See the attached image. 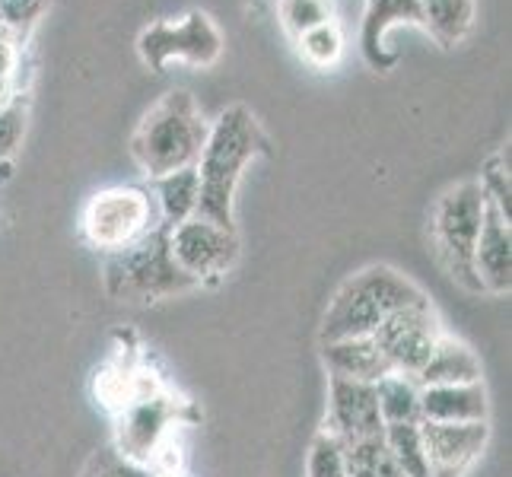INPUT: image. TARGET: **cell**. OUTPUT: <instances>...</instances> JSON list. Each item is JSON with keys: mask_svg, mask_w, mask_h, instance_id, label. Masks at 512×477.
Instances as JSON below:
<instances>
[{"mask_svg": "<svg viewBox=\"0 0 512 477\" xmlns=\"http://www.w3.org/2000/svg\"><path fill=\"white\" fill-rule=\"evenodd\" d=\"M423 299L427 293L414 280L388 268V264H369L360 274L344 280V287L334 293L325 312L322 341L369 338L392 312L423 303Z\"/></svg>", "mask_w": 512, "mask_h": 477, "instance_id": "3957f363", "label": "cell"}, {"mask_svg": "<svg viewBox=\"0 0 512 477\" xmlns=\"http://www.w3.org/2000/svg\"><path fill=\"white\" fill-rule=\"evenodd\" d=\"M277 20L296 42L303 32L334 20V0H277Z\"/></svg>", "mask_w": 512, "mask_h": 477, "instance_id": "d4e9b609", "label": "cell"}, {"mask_svg": "<svg viewBox=\"0 0 512 477\" xmlns=\"http://www.w3.org/2000/svg\"><path fill=\"white\" fill-rule=\"evenodd\" d=\"M160 477H179V474H160Z\"/></svg>", "mask_w": 512, "mask_h": 477, "instance_id": "4dcf8cb0", "label": "cell"}, {"mask_svg": "<svg viewBox=\"0 0 512 477\" xmlns=\"http://www.w3.org/2000/svg\"><path fill=\"white\" fill-rule=\"evenodd\" d=\"M344 462L347 477H404L382 436L344 443Z\"/></svg>", "mask_w": 512, "mask_h": 477, "instance_id": "7402d4cb", "label": "cell"}, {"mask_svg": "<svg viewBox=\"0 0 512 477\" xmlns=\"http://www.w3.org/2000/svg\"><path fill=\"white\" fill-rule=\"evenodd\" d=\"M474 274L481 280V290L509 293L512 287V229L509 217H503L497 207L487 201L481 236L474 245Z\"/></svg>", "mask_w": 512, "mask_h": 477, "instance_id": "5bb4252c", "label": "cell"}, {"mask_svg": "<svg viewBox=\"0 0 512 477\" xmlns=\"http://www.w3.org/2000/svg\"><path fill=\"white\" fill-rule=\"evenodd\" d=\"M414 382L420 388L481 382V360H478V353H474L468 344H462V341L449 338V334H443V338L436 341L433 353L427 357V363L417 369Z\"/></svg>", "mask_w": 512, "mask_h": 477, "instance_id": "e0dca14e", "label": "cell"}, {"mask_svg": "<svg viewBox=\"0 0 512 477\" xmlns=\"http://www.w3.org/2000/svg\"><path fill=\"white\" fill-rule=\"evenodd\" d=\"M369 338L382 350L392 373L417 376V369L427 363L436 341L443 338V328H439V315L433 312L430 299H423V303L392 312Z\"/></svg>", "mask_w": 512, "mask_h": 477, "instance_id": "9c48e42d", "label": "cell"}, {"mask_svg": "<svg viewBox=\"0 0 512 477\" xmlns=\"http://www.w3.org/2000/svg\"><path fill=\"white\" fill-rule=\"evenodd\" d=\"M423 449L433 477H462L471 462L484 452L490 427L487 423H433L420 420Z\"/></svg>", "mask_w": 512, "mask_h": 477, "instance_id": "7c38bea8", "label": "cell"}, {"mask_svg": "<svg viewBox=\"0 0 512 477\" xmlns=\"http://www.w3.org/2000/svg\"><path fill=\"white\" fill-rule=\"evenodd\" d=\"M325 430L338 436L341 443H357V439H373L385 433L379 414L376 385L331 379L328 385V423Z\"/></svg>", "mask_w": 512, "mask_h": 477, "instance_id": "8fae6325", "label": "cell"}, {"mask_svg": "<svg viewBox=\"0 0 512 477\" xmlns=\"http://www.w3.org/2000/svg\"><path fill=\"white\" fill-rule=\"evenodd\" d=\"M48 7H51V0H0V26L23 42L26 35L42 23Z\"/></svg>", "mask_w": 512, "mask_h": 477, "instance_id": "4316f807", "label": "cell"}, {"mask_svg": "<svg viewBox=\"0 0 512 477\" xmlns=\"http://www.w3.org/2000/svg\"><path fill=\"white\" fill-rule=\"evenodd\" d=\"M175 423H179V401L163 388L153 395L134 398L128 408L118 411L115 449L131 462L150 465L153 452L160 449Z\"/></svg>", "mask_w": 512, "mask_h": 477, "instance_id": "30bf717a", "label": "cell"}, {"mask_svg": "<svg viewBox=\"0 0 512 477\" xmlns=\"http://www.w3.org/2000/svg\"><path fill=\"white\" fill-rule=\"evenodd\" d=\"M309 477H347V462H344V443L338 436L322 430L309 446Z\"/></svg>", "mask_w": 512, "mask_h": 477, "instance_id": "484cf974", "label": "cell"}, {"mask_svg": "<svg viewBox=\"0 0 512 477\" xmlns=\"http://www.w3.org/2000/svg\"><path fill=\"white\" fill-rule=\"evenodd\" d=\"M395 26L423 29V16L417 0H366L360 20V55L373 70H392L398 51H388V32Z\"/></svg>", "mask_w": 512, "mask_h": 477, "instance_id": "4fadbf2b", "label": "cell"}, {"mask_svg": "<svg viewBox=\"0 0 512 477\" xmlns=\"http://www.w3.org/2000/svg\"><path fill=\"white\" fill-rule=\"evenodd\" d=\"M29 93H16L7 105H0V175H10V159L23 147V137L29 128Z\"/></svg>", "mask_w": 512, "mask_h": 477, "instance_id": "cb8c5ba5", "label": "cell"}, {"mask_svg": "<svg viewBox=\"0 0 512 477\" xmlns=\"http://www.w3.org/2000/svg\"><path fill=\"white\" fill-rule=\"evenodd\" d=\"M376 401L382 423H420V385L414 376L392 373L376 382Z\"/></svg>", "mask_w": 512, "mask_h": 477, "instance_id": "ffe728a7", "label": "cell"}, {"mask_svg": "<svg viewBox=\"0 0 512 477\" xmlns=\"http://www.w3.org/2000/svg\"><path fill=\"white\" fill-rule=\"evenodd\" d=\"M322 360L328 366L331 379H350V382H369L392 376V366L385 363L382 350L373 338H341V341H322Z\"/></svg>", "mask_w": 512, "mask_h": 477, "instance_id": "2e32d148", "label": "cell"}, {"mask_svg": "<svg viewBox=\"0 0 512 477\" xmlns=\"http://www.w3.org/2000/svg\"><path fill=\"white\" fill-rule=\"evenodd\" d=\"M223 32L207 10H188L179 20H156L137 35V55L153 74H163L169 64L210 67L223 55Z\"/></svg>", "mask_w": 512, "mask_h": 477, "instance_id": "52a82bcc", "label": "cell"}, {"mask_svg": "<svg viewBox=\"0 0 512 477\" xmlns=\"http://www.w3.org/2000/svg\"><path fill=\"white\" fill-rule=\"evenodd\" d=\"M423 16V32L430 35L436 45L455 48L458 42L468 39L474 26V0H417Z\"/></svg>", "mask_w": 512, "mask_h": 477, "instance_id": "d6986e66", "label": "cell"}, {"mask_svg": "<svg viewBox=\"0 0 512 477\" xmlns=\"http://www.w3.org/2000/svg\"><path fill=\"white\" fill-rule=\"evenodd\" d=\"M20 90V39L0 26V105H7Z\"/></svg>", "mask_w": 512, "mask_h": 477, "instance_id": "f1b7e54d", "label": "cell"}, {"mask_svg": "<svg viewBox=\"0 0 512 477\" xmlns=\"http://www.w3.org/2000/svg\"><path fill=\"white\" fill-rule=\"evenodd\" d=\"M210 121L188 90H169L153 102L131 134V156L147 179L198 166Z\"/></svg>", "mask_w": 512, "mask_h": 477, "instance_id": "7a4b0ae2", "label": "cell"}, {"mask_svg": "<svg viewBox=\"0 0 512 477\" xmlns=\"http://www.w3.org/2000/svg\"><path fill=\"white\" fill-rule=\"evenodd\" d=\"M156 210H160V223L163 226H179L198 214V198H201V179H198V166H188L179 172L160 175V179L150 182Z\"/></svg>", "mask_w": 512, "mask_h": 477, "instance_id": "ac0fdd59", "label": "cell"}, {"mask_svg": "<svg viewBox=\"0 0 512 477\" xmlns=\"http://www.w3.org/2000/svg\"><path fill=\"white\" fill-rule=\"evenodd\" d=\"M102 280L112 299L131 303V306L160 303V299L198 287L179 264H175L172 249H169V226L163 223L150 229L144 239L128 245V249L105 255Z\"/></svg>", "mask_w": 512, "mask_h": 477, "instance_id": "277c9868", "label": "cell"}, {"mask_svg": "<svg viewBox=\"0 0 512 477\" xmlns=\"http://www.w3.org/2000/svg\"><path fill=\"white\" fill-rule=\"evenodd\" d=\"M160 226L153 191L140 185H115L96 191L80 214V229L93 249L112 255L144 239Z\"/></svg>", "mask_w": 512, "mask_h": 477, "instance_id": "8992f818", "label": "cell"}, {"mask_svg": "<svg viewBox=\"0 0 512 477\" xmlns=\"http://www.w3.org/2000/svg\"><path fill=\"white\" fill-rule=\"evenodd\" d=\"M83 477H156L147 465L131 462L118 449H102L90 458Z\"/></svg>", "mask_w": 512, "mask_h": 477, "instance_id": "f546056e", "label": "cell"}, {"mask_svg": "<svg viewBox=\"0 0 512 477\" xmlns=\"http://www.w3.org/2000/svg\"><path fill=\"white\" fill-rule=\"evenodd\" d=\"M478 185L484 188V198L497 207L503 217H509V147L497 150L487 159Z\"/></svg>", "mask_w": 512, "mask_h": 477, "instance_id": "83f0119b", "label": "cell"}, {"mask_svg": "<svg viewBox=\"0 0 512 477\" xmlns=\"http://www.w3.org/2000/svg\"><path fill=\"white\" fill-rule=\"evenodd\" d=\"M382 439L404 477H433L430 462H427V449H423L420 423H388Z\"/></svg>", "mask_w": 512, "mask_h": 477, "instance_id": "44dd1931", "label": "cell"}, {"mask_svg": "<svg viewBox=\"0 0 512 477\" xmlns=\"http://www.w3.org/2000/svg\"><path fill=\"white\" fill-rule=\"evenodd\" d=\"M271 153V140L264 134L258 115L249 105H226V109L210 121L204 150L198 159L201 198L198 214L217 226L236 229V188L242 172L249 169L258 156Z\"/></svg>", "mask_w": 512, "mask_h": 477, "instance_id": "6da1fadb", "label": "cell"}, {"mask_svg": "<svg viewBox=\"0 0 512 477\" xmlns=\"http://www.w3.org/2000/svg\"><path fill=\"white\" fill-rule=\"evenodd\" d=\"M296 45H299V55H303V61L312 64V67H319V70L338 67L341 58H344V48H347L344 29H341L338 20H331L325 26H315V29L303 32L296 39Z\"/></svg>", "mask_w": 512, "mask_h": 477, "instance_id": "603a6c76", "label": "cell"}, {"mask_svg": "<svg viewBox=\"0 0 512 477\" xmlns=\"http://www.w3.org/2000/svg\"><path fill=\"white\" fill-rule=\"evenodd\" d=\"M484 210V188L478 182H458L436 201L430 223L436 258L443 261L452 280L474 293H481V280L474 274V245H478L481 236Z\"/></svg>", "mask_w": 512, "mask_h": 477, "instance_id": "5b68a950", "label": "cell"}, {"mask_svg": "<svg viewBox=\"0 0 512 477\" xmlns=\"http://www.w3.org/2000/svg\"><path fill=\"white\" fill-rule=\"evenodd\" d=\"M169 249L175 264H179L194 284H214V280L226 277L236 268L239 236L236 229L191 217L169 229Z\"/></svg>", "mask_w": 512, "mask_h": 477, "instance_id": "ba28073f", "label": "cell"}, {"mask_svg": "<svg viewBox=\"0 0 512 477\" xmlns=\"http://www.w3.org/2000/svg\"><path fill=\"white\" fill-rule=\"evenodd\" d=\"M490 404L484 382L420 388V420L433 423H487Z\"/></svg>", "mask_w": 512, "mask_h": 477, "instance_id": "9a60e30c", "label": "cell"}]
</instances>
